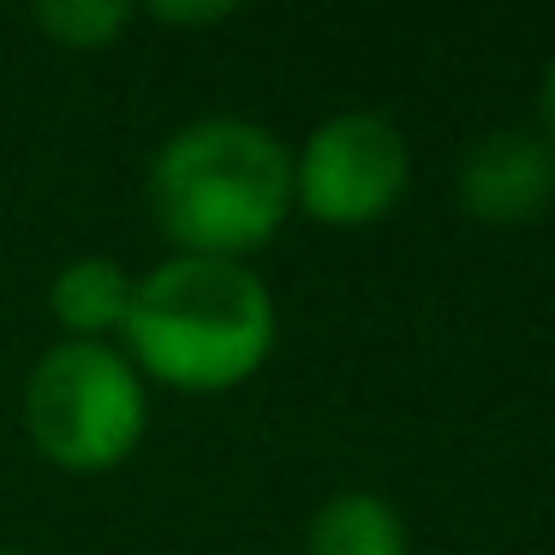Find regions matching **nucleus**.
<instances>
[{
    "instance_id": "f257e3e1",
    "label": "nucleus",
    "mask_w": 555,
    "mask_h": 555,
    "mask_svg": "<svg viewBox=\"0 0 555 555\" xmlns=\"http://www.w3.org/2000/svg\"><path fill=\"white\" fill-rule=\"evenodd\" d=\"M126 359L173 395H228L269 364L281 335L275 293L251 263L180 257L132 281Z\"/></svg>"
},
{
    "instance_id": "f03ea898",
    "label": "nucleus",
    "mask_w": 555,
    "mask_h": 555,
    "mask_svg": "<svg viewBox=\"0 0 555 555\" xmlns=\"http://www.w3.org/2000/svg\"><path fill=\"white\" fill-rule=\"evenodd\" d=\"M144 192L180 257L245 263L293 216V150L257 120L209 114L156 150Z\"/></svg>"
},
{
    "instance_id": "7ed1b4c3",
    "label": "nucleus",
    "mask_w": 555,
    "mask_h": 555,
    "mask_svg": "<svg viewBox=\"0 0 555 555\" xmlns=\"http://www.w3.org/2000/svg\"><path fill=\"white\" fill-rule=\"evenodd\" d=\"M25 430L61 472H114L150 430V383L108 340H54L25 383Z\"/></svg>"
},
{
    "instance_id": "20e7f679",
    "label": "nucleus",
    "mask_w": 555,
    "mask_h": 555,
    "mask_svg": "<svg viewBox=\"0 0 555 555\" xmlns=\"http://www.w3.org/2000/svg\"><path fill=\"white\" fill-rule=\"evenodd\" d=\"M412 150L388 114H328L293 156V209L323 228H371L406 197Z\"/></svg>"
},
{
    "instance_id": "39448f33",
    "label": "nucleus",
    "mask_w": 555,
    "mask_h": 555,
    "mask_svg": "<svg viewBox=\"0 0 555 555\" xmlns=\"http://www.w3.org/2000/svg\"><path fill=\"white\" fill-rule=\"evenodd\" d=\"M460 204L483 228H526L555 204V150L526 126L472 138L460 156Z\"/></svg>"
},
{
    "instance_id": "423d86ee",
    "label": "nucleus",
    "mask_w": 555,
    "mask_h": 555,
    "mask_svg": "<svg viewBox=\"0 0 555 555\" xmlns=\"http://www.w3.org/2000/svg\"><path fill=\"white\" fill-rule=\"evenodd\" d=\"M132 281L114 257H73L49 281V311L66 328V340H108L126 328L132 311Z\"/></svg>"
},
{
    "instance_id": "0eeeda50",
    "label": "nucleus",
    "mask_w": 555,
    "mask_h": 555,
    "mask_svg": "<svg viewBox=\"0 0 555 555\" xmlns=\"http://www.w3.org/2000/svg\"><path fill=\"white\" fill-rule=\"evenodd\" d=\"M305 555H406V519L376 490H335L305 526Z\"/></svg>"
},
{
    "instance_id": "6e6552de",
    "label": "nucleus",
    "mask_w": 555,
    "mask_h": 555,
    "mask_svg": "<svg viewBox=\"0 0 555 555\" xmlns=\"http://www.w3.org/2000/svg\"><path fill=\"white\" fill-rule=\"evenodd\" d=\"M37 30L49 42H61V49H114V42L126 37V30L138 25V7H126V0H61V7H37Z\"/></svg>"
},
{
    "instance_id": "1a4fd4ad",
    "label": "nucleus",
    "mask_w": 555,
    "mask_h": 555,
    "mask_svg": "<svg viewBox=\"0 0 555 555\" xmlns=\"http://www.w3.org/2000/svg\"><path fill=\"white\" fill-rule=\"evenodd\" d=\"M156 25H221L233 18V7H150Z\"/></svg>"
},
{
    "instance_id": "9d476101",
    "label": "nucleus",
    "mask_w": 555,
    "mask_h": 555,
    "mask_svg": "<svg viewBox=\"0 0 555 555\" xmlns=\"http://www.w3.org/2000/svg\"><path fill=\"white\" fill-rule=\"evenodd\" d=\"M538 138L555 150V54H550V73H543V90H538Z\"/></svg>"
},
{
    "instance_id": "9b49d317",
    "label": "nucleus",
    "mask_w": 555,
    "mask_h": 555,
    "mask_svg": "<svg viewBox=\"0 0 555 555\" xmlns=\"http://www.w3.org/2000/svg\"><path fill=\"white\" fill-rule=\"evenodd\" d=\"M0 555H18V550H7V543H0Z\"/></svg>"
}]
</instances>
